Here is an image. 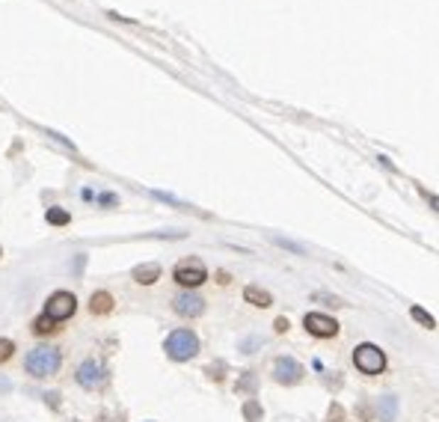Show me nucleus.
Wrapping results in <instances>:
<instances>
[{
	"mask_svg": "<svg viewBox=\"0 0 439 422\" xmlns=\"http://www.w3.org/2000/svg\"><path fill=\"white\" fill-rule=\"evenodd\" d=\"M60 363H63L60 351H57V348H50V345H39V348H33V351L27 354V360H24L27 372H30L33 378H48V375H57V372H60Z\"/></svg>",
	"mask_w": 439,
	"mask_h": 422,
	"instance_id": "nucleus-1",
	"label": "nucleus"
},
{
	"mask_svg": "<svg viewBox=\"0 0 439 422\" xmlns=\"http://www.w3.org/2000/svg\"><path fill=\"white\" fill-rule=\"evenodd\" d=\"M163 348H166V354H170L175 363L193 360L196 354H199V336L193 330H173L170 336H166Z\"/></svg>",
	"mask_w": 439,
	"mask_h": 422,
	"instance_id": "nucleus-2",
	"label": "nucleus"
},
{
	"mask_svg": "<svg viewBox=\"0 0 439 422\" xmlns=\"http://www.w3.org/2000/svg\"><path fill=\"white\" fill-rule=\"evenodd\" d=\"M175 283L184 285V289H196V285H202L208 280V268L202 259H181L175 265V271H173Z\"/></svg>",
	"mask_w": 439,
	"mask_h": 422,
	"instance_id": "nucleus-3",
	"label": "nucleus"
},
{
	"mask_svg": "<svg viewBox=\"0 0 439 422\" xmlns=\"http://www.w3.org/2000/svg\"><path fill=\"white\" fill-rule=\"evenodd\" d=\"M353 363H357V369L362 375H380L383 369H386V354L377 348V345H359L357 351H353Z\"/></svg>",
	"mask_w": 439,
	"mask_h": 422,
	"instance_id": "nucleus-4",
	"label": "nucleus"
},
{
	"mask_svg": "<svg viewBox=\"0 0 439 422\" xmlns=\"http://www.w3.org/2000/svg\"><path fill=\"white\" fill-rule=\"evenodd\" d=\"M77 384L83 386V390H101V386L107 384V366L95 357L83 360L77 366Z\"/></svg>",
	"mask_w": 439,
	"mask_h": 422,
	"instance_id": "nucleus-5",
	"label": "nucleus"
},
{
	"mask_svg": "<svg viewBox=\"0 0 439 422\" xmlns=\"http://www.w3.org/2000/svg\"><path fill=\"white\" fill-rule=\"evenodd\" d=\"M77 310V300L72 292H54L48 297V307H45V315L50 322H65V318H72Z\"/></svg>",
	"mask_w": 439,
	"mask_h": 422,
	"instance_id": "nucleus-6",
	"label": "nucleus"
},
{
	"mask_svg": "<svg viewBox=\"0 0 439 422\" xmlns=\"http://www.w3.org/2000/svg\"><path fill=\"white\" fill-rule=\"evenodd\" d=\"M303 327H306L312 336H318V339H330V336L339 333V325H335V318L320 315V312H309L306 318H303Z\"/></svg>",
	"mask_w": 439,
	"mask_h": 422,
	"instance_id": "nucleus-7",
	"label": "nucleus"
},
{
	"mask_svg": "<svg viewBox=\"0 0 439 422\" xmlns=\"http://www.w3.org/2000/svg\"><path fill=\"white\" fill-rule=\"evenodd\" d=\"M303 366L294 360V357H279L276 363H273V378L279 381V384H285V386H294V384H300L303 381Z\"/></svg>",
	"mask_w": 439,
	"mask_h": 422,
	"instance_id": "nucleus-8",
	"label": "nucleus"
},
{
	"mask_svg": "<svg viewBox=\"0 0 439 422\" xmlns=\"http://www.w3.org/2000/svg\"><path fill=\"white\" fill-rule=\"evenodd\" d=\"M173 310L178 315H184V318H196V315L205 312V300H202L199 295H193V292H181V295L173 297Z\"/></svg>",
	"mask_w": 439,
	"mask_h": 422,
	"instance_id": "nucleus-9",
	"label": "nucleus"
},
{
	"mask_svg": "<svg viewBox=\"0 0 439 422\" xmlns=\"http://www.w3.org/2000/svg\"><path fill=\"white\" fill-rule=\"evenodd\" d=\"M161 277V265L155 262H148V265H140V268H134V280H137L140 285H151Z\"/></svg>",
	"mask_w": 439,
	"mask_h": 422,
	"instance_id": "nucleus-10",
	"label": "nucleus"
},
{
	"mask_svg": "<svg viewBox=\"0 0 439 422\" xmlns=\"http://www.w3.org/2000/svg\"><path fill=\"white\" fill-rule=\"evenodd\" d=\"M244 297L252 303V307H261V310H267L270 303H273V297H270V292L259 289V285H246V289H244Z\"/></svg>",
	"mask_w": 439,
	"mask_h": 422,
	"instance_id": "nucleus-11",
	"label": "nucleus"
},
{
	"mask_svg": "<svg viewBox=\"0 0 439 422\" xmlns=\"http://www.w3.org/2000/svg\"><path fill=\"white\" fill-rule=\"evenodd\" d=\"M90 310H92L95 315H107V312L113 310V297H110L107 292H95L92 300H90Z\"/></svg>",
	"mask_w": 439,
	"mask_h": 422,
	"instance_id": "nucleus-12",
	"label": "nucleus"
},
{
	"mask_svg": "<svg viewBox=\"0 0 439 422\" xmlns=\"http://www.w3.org/2000/svg\"><path fill=\"white\" fill-rule=\"evenodd\" d=\"M244 416H246V422H261V404L256 399H249L244 404Z\"/></svg>",
	"mask_w": 439,
	"mask_h": 422,
	"instance_id": "nucleus-13",
	"label": "nucleus"
},
{
	"mask_svg": "<svg viewBox=\"0 0 439 422\" xmlns=\"http://www.w3.org/2000/svg\"><path fill=\"white\" fill-rule=\"evenodd\" d=\"M72 221V214L69 211H63V209H48V223H54V226H65Z\"/></svg>",
	"mask_w": 439,
	"mask_h": 422,
	"instance_id": "nucleus-14",
	"label": "nucleus"
},
{
	"mask_svg": "<svg viewBox=\"0 0 439 422\" xmlns=\"http://www.w3.org/2000/svg\"><path fill=\"white\" fill-rule=\"evenodd\" d=\"M33 330H36L39 336H45V333H54V330H57V322H50L48 315H39L36 322H33Z\"/></svg>",
	"mask_w": 439,
	"mask_h": 422,
	"instance_id": "nucleus-15",
	"label": "nucleus"
},
{
	"mask_svg": "<svg viewBox=\"0 0 439 422\" xmlns=\"http://www.w3.org/2000/svg\"><path fill=\"white\" fill-rule=\"evenodd\" d=\"M410 315L416 318V322H418V325H425L428 330H430V327L436 325V322H433V315H428V312H425V310H421V307H413V310H410Z\"/></svg>",
	"mask_w": 439,
	"mask_h": 422,
	"instance_id": "nucleus-16",
	"label": "nucleus"
},
{
	"mask_svg": "<svg viewBox=\"0 0 439 422\" xmlns=\"http://www.w3.org/2000/svg\"><path fill=\"white\" fill-rule=\"evenodd\" d=\"M252 390H256V375H244L241 381H238V393H252Z\"/></svg>",
	"mask_w": 439,
	"mask_h": 422,
	"instance_id": "nucleus-17",
	"label": "nucleus"
},
{
	"mask_svg": "<svg viewBox=\"0 0 439 422\" xmlns=\"http://www.w3.org/2000/svg\"><path fill=\"white\" fill-rule=\"evenodd\" d=\"M12 351H15V345L9 339H0V363H6L12 357Z\"/></svg>",
	"mask_w": 439,
	"mask_h": 422,
	"instance_id": "nucleus-18",
	"label": "nucleus"
},
{
	"mask_svg": "<svg viewBox=\"0 0 439 422\" xmlns=\"http://www.w3.org/2000/svg\"><path fill=\"white\" fill-rule=\"evenodd\" d=\"M223 363H217V366H208V378H214V381H220V378H223Z\"/></svg>",
	"mask_w": 439,
	"mask_h": 422,
	"instance_id": "nucleus-19",
	"label": "nucleus"
},
{
	"mask_svg": "<svg viewBox=\"0 0 439 422\" xmlns=\"http://www.w3.org/2000/svg\"><path fill=\"white\" fill-rule=\"evenodd\" d=\"M392 413H395V399L389 396L386 399V419H392Z\"/></svg>",
	"mask_w": 439,
	"mask_h": 422,
	"instance_id": "nucleus-20",
	"label": "nucleus"
},
{
	"mask_svg": "<svg viewBox=\"0 0 439 422\" xmlns=\"http://www.w3.org/2000/svg\"><path fill=\"white\" fill-rule=\"evenodd\" d=\"M276 330H279V333L288 330V318H276Z\"/></svg>",
	"mask_w": 439,
	"mask_h": 422,
	"instance_id": "nucleus-21",
	"label": "nucleus"
}]
</instances>
